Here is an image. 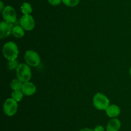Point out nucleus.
<instances>
[{
	"label": "nucleus",
	"instance_id": "obj_7",
	"mask_svg": "<svg viewBox=\"0 0 131 131\" xmlns=\"http://www.w3.org/2000/svg\"><path fill=\"white\" fill-rule=\"evenodd\" d=\"M20 26L26 31H31L35 28V23L31 15H24L20 20Z\"/></svg>",
	"mask_w": 131,
	"mask_h": 131
},
{
	"label": "nucleus",
	"instance_id": "obj_16",
	"mask_svg": "<svg viewBox=\"0 0 131 131\" xmlns=\"http://www.w3.org/2000/svg\"><path fill=\"white\" fill-rule=\"evenodd\" d=\"M19 63L18 61L15 59V60H9L8 63V68L10 70H13V69H17L18 66H19Z\"/></svg>",
	"mask_w": 131,
	"mask_h": 131
},
{
	"label": "nucleus",
	"instance_id": "obj_4",
	"mask_svg": "<svg viewBox=\"0 0 131 131\" xmlns=\"http://www.w3.org/2000/svg\"><path fill=\"white\" fill-rule=\"evenodd\" d=\"M26 63L29 66L36 67L40 63V57L38 53L33 50H28L24 55Z\"/></svg>",
	"mask_w": 131,
	"mask_h": 131
},
{
	"label": "nucleus",
	"instance_id": "obj_3",
	"mask_svg": "<svg viewBox=\"0 0 131 131\" xmlns=\"http://www.w3.org/2000/svg\"><path fill=\"white\" fill-rule=\"evenodd\" d=\"M93 104L98 110H105L110 105V100L107 96L101 92H97L93 96Z\"/></svg>",
	"mask_w": 131,
	"mask_h": 131
},
{
	"label": "nucleus",
	"instance_id": "obj_21",
	"mask_svg": "<svg viewBox=\"0 0 131 131\" xmlns=\"http://www.w3.org/2000/svg\"><path fill=\"white\" fill-rule=\"evenodd\" d=\"M3 3L2 1H1V8H0V10L2 12L3 10Z\"/></svg>",
	"mask_w": 131,
	"mask_h": 131
},
{
	"label": "nucleus",
	"instance_id": "obj_22",
	"mask_svg": "<svg viewBox=\"0 0 131 131\" xmlns=\"http://www.w3.org/2000/svg\"><path fill=\"white\" fill-rule=\"evenodd\" d=\"M130 77H131V68H130Z\"/></svg>",
	"mask_w": 131,
	"mask_h": 131
},
{
	"label": "nucleus",
	"instance_id": "obj_1",
	"mask_svg": "<svg viewBox=\"0 0 131 131\" xmlns=\"http://www.w3.org/2000/svg\"><path fill=\"white\" fill-rule=\"evenodd\" d=\"M3 53L4 57L8 60H15L18 57L19 49L14 42H8L3 47Z\"/></svg>",
	"mask_w": 131,
	"mask_h": 131
},
{
	"label": "nucleus",
	"instance_id": "obj_10",
	"mask_svg": "<svg viewBox=\"0 0 131 131\" xmlns=\"http://www.w3.org/2000/svg\"><path fill=\"white\" fill-rule=\"evenodd\" d=\"M121 127L120 121L117 118H112L109 121L106 127L107 131H118Z\"/></svg>",
	"mask_w": 131,
	"mask_h": 131
},
{
	"label": "nucleus",
	"instance_id": "obj_6",
	"mask_svg": "<svg viewBox=\"0 0 131 131\" xmlns=\"http://www.w3.org/2000/svg\"><path fill=\"white\" fill-rule=\"evenodd\" d=\"M3 17L5 21L9 23H13L16 21L17 15L15 9L10 6H6L2 11Z\"/></svg>",
	"mask_w": 131,
	"mask_h": 131
},
{
	"label": "nucleus",
	"instance_id": "obj_13",
	"mask_svg": "<svg viewBox=\"0 0 131 131\" xmlns=\"http://www.w3.org/2000/svg\"><path fill=\"white\" fill-rule=\"evenodd\" d=\"M23 82H21L20 80L14 79L10 83V87L14 91L15 90H21L22 87H23Z\"/></svg>",
	"mask_w": 131,
	"mask_h": 131
},
{
	"label": "nucleus",
	"instance_id": "obj_5",
	"mask_svg": "<svg viewBox=\"0 0 131 131\" xmlns=\"http://www.w3.org/2000/svg\"><path fill=\"white\" fill-rule=\"evenodd\" d=\"M18 104L17 101L12 98H8L5 100L3 104V110L6 115L8 116H12L17 111Z\"/></svg>",
	"mask_w": 131,
	"mask_h": 131
},
{
	"label": "nucleus",
	"instance_id": "obj_17",
	"mask_svg": "<svg viewBox=\"0 0 131 131\" xmlns=\"http://www.w3.org/2000/svg\"><path fill=\"white\" fill-rule=\"evenodd\" d=\"M64 5L67 6H75L78 5L79 3V0H62Z\"/></svg>",
	"mask_w": 131,
	"mask_h": 131
},
{
	"label": "nucleus",
	"instance_id": "obj_2",
	"mask_svg": "<svg viewBox=\"0 0 131 131\" xmlns=\"http://www.w3.org/2000/svg\"><path fill=\"white\" fill-rule=\"evenodd\" d=\"M16 74L17 78L21 82H29L31 78V71L29 66L27 64H20L16 69Z\"/></svg>",
	"mask_w": 131,
	"mask_h": 131
},
{
	"label": "nucleus",
	"instance_id": "obj_9",
	"mask_svg": "<svg viewBox=\"0 0 131 131\" xmlns=\"http://www.w3.org/2000/svg\"><path fill=\"white\" fill-rule=\"evenodd\" d=\"M36 86L35 84L32 82H24L22 87L21 91L24 93V95H26V96H31V95H34L36 92Z\"/></svg>",
	"mask_w": 131,
	"mask_h": 131
},
{
	"label": "nucleus",
	"instance_id": "obj_20",
	"mask_svg": "<svg viewBox=\"0 0 131 131\" xmlns=\"http://www.w3.org/2000/svg\"><path fill=\"white\" fill-rule=\"evenodd\" d=\"M80 131H94V130L92 129H91V128H83V129L81 130Z\"/></svg>",
	"mask_w": 131,
	"mask_h": 131
},
{
	"label": "nucleus",
	"instance_id": "obj_14",
	"mask_svg": "<svg viewBox=\"0 0 131 131\" xmlns=\"http://www.w3.org/2000/svg\"><path fill=\"white\" fill-rule=\"evenodd\" d=\"M20 10L24 15H29L32 12L31 5L29 3H24L20 6Z\"/></svg>",
	"mask_w": 131,
	"mask_h": 131
},
{
	"label": "nucleus",
	"instance_id": "obj_11",
	"mask_svg": "<svg viewBox=\"0 0 131 131\" xmlns=\"http://www.w3.org/2000/svg\"><path fill=\"white\" fill-rule=\"evenodd\" d=\"M106 113L109 117L114 118L120 115V109L116 105H110L106 109Z\"/></svg>",
	"mask_w": 131,
	"mask_h": 131
},
{
	"label": "nucleus",
	"instance_id": "obj_18",
	"mask_svg": "<svg viewBox=\"0 0 131 131\" xmlns=\"http://www.w3.org/2000/svg\"><path fill=\"white\" fill-rule=\"evenodd\" d=\"M61 1H62V0H48L49 3L51 5H53V6H56V5H60Z\"/></svg>",
	"mask_w": 131,
	"mask_h": 131
},
{
	"label": "nucleus",
	"instance_id": "obj_15",
	"mask_svg": "<svg viewBox=\"0 0 131 131\" xmlns=\"http://www.w3.org/2000/svg\"><path fill=\"white\" fill-rule=\"evenodd\" d=\"M23 96H24V93L21 90H15L12 92V98L17 102L20 101L23 99Z\"/></svg>",
	"mask_w": 131,
	"mask_h": 131
},
{
	"label": "nucleus",
	"instance_id": "obj_8",
	"mask_svg": "<svg viewBox=\"0 0 131 131\" xmlns=\"http://www.w3.org/2000/svg\"><path fill=\"white\" fill-rule=\"evenodd\" d=\"M12 23H9L6 21H2L0 24V38L1 39L6 38L12 32Z\"/></svg>",
	"mask_w": 131,
	"mask_h": 131
},
{
	"label": "nucleus",
	"instance_id": "obj_12",
	"mask_svg": "<svg viewBox=\"0 0 131 131\" xmlns=\"http://www.w3.org/2000/svg\"><path fill=\"white\" fill-rule=\"evenodd\" d=\"M12 33L16 38H22L24 35V30L20 26H15L13 28Z\"/></svg>",
	"mask_w": 131,
	"mask_h": 131
},
{
	"label": "nucleus",
	"instance_id": "obj_19",
	"mask_svg": "<svg viewBox=\"0 0 131 131\" xmlns=\"http://www.w3.org/2000/svg\"><path fill=\"white\" fill-rule=\"evenodd\" d=\"M94 131H104V128L102 125H97L95 127Z\"/></svg>",
	"mask_w": 131,
	"mask_h": 131
}]
</instances>
